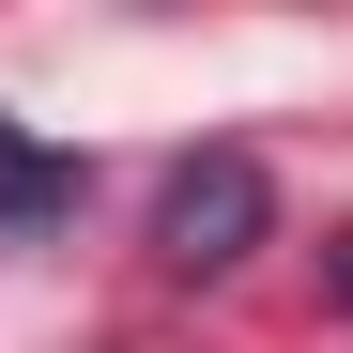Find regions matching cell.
<instances>
[{
	"instance_id": "cell-1",
	"label": "cell",
	"mask_w": 353,
	"mask_h": 353,
	"mask_svg": "<svg viewBox=\"0 0 353 353\" xmlns=\"http://www.w3.org/2000/svg\"><path fill=\"white\" fill-rule=\"evenodd\" d=\"M261 230H276V169H261L246 139H215V154L169 169V200H154V261H169V276H230Z\"/></svg>"
},
{
	"instance_id": "cell-2",
	"label": "cell",
	"mask_w": 353,
	"mask_h": 353,
	"mask_svg": "<svg viewBox=\"0 0 353 353\" xmlns=\"http://www.w3.org/2000/svg\"><path fill=\"white\" fill-rule=\"evenodd\" d=\"M46 215H77V169L46 154L31 123H0V230H46Z\"/></svg>"
},
{
	"instance_id": "cell-3",
	"label": "cell",
	"mask_w": 353,
	"mask_h": 353,
	"mask_svg": "<svg viewBox=\"0 0 353 353\" xmlns=\"http://www.w3.org/2000/svg\"><path fill=\"white\" fill-rule=\"evenodd\" d=\"M323 292H338V307H353V230H338V261H323Z\"/></svg>"
}]
</instances>
